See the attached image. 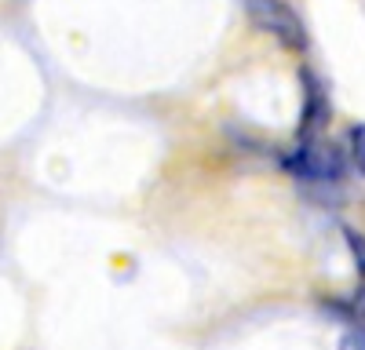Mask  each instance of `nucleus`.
Wrapping results in <instances>:
<instances>
[{"label":"nucleus","instance_id":"nucleus-1","mask_svg":"<svg viewBox=\"0 0 365 350\" xmlns=\"http://www.w3.org/2000/svg\"><path fill=\"white\" fill-rule=\"evenodd\" d=\"M282 168L289 175H296V179H307V183H336L347 171V150L340 142L318 135L307 142H296L292 154L282 157Z\"/></svg>","mask_w":365,"mask_h":350},{"label":"nucleus","instance_id":"nucleus-2","mask_svg":"<svg viewBox=\"0 0 365 350\" xmlns=\"http://www.w3.org/2000/svg\"><path fill=\"white\" fill-rule=\"evenodd\" d=\"M249 18L289 51H307V26L289 0H245Z\"/></svg>","mask_w":365,"mask_h":350},{"label":"nucleus","instance_id":"nucleus-3","mask_svg":"<svg viewBox=\"0 0 365 350\" xmlns=\"http://www.w3.org/2000/svg\"><path fill=\"white\" fill-rule=\"evenodd\" d=\"M299 92H303V110H299V124H296V142H307L325 132L329 117H332V99H329L325 80L311 66H299Z\"/></svg>","mask_w":365,"mask_h":350},{"label":"nucleus","instance_id":"nucleus-4","mask_svg":"<svg viewBox=\"0 0 365 350\" xmlns=\"http://www.w3.org/2000/svg\"><path fill=\"white\" fill-rule=\"evenodd\" d=\"M347 161L358 175H365V124H351L347 132Z\"/></svg>","mask_w":365,"mask_h":350},{"label":"nucleus","instance_id":"nucleus-5","mask_svg":"<svg viewBox=\"0 0 365 350\" xmlns=\"http://www.w3.org/2000/svg\"><path fill=\"white\" fill-rule=\"evenodd\" d=\"M344 241L354 255V267H358V277H365V233H358L354 226H344Z\"/></svg>","mask_w":365,"mask_h":350},{"label":"nucleus","instance_id":"nucleus-6","mask_svg":"<svg viewBox=\"0 0 365 350\" xmlns=\"http://www.w3.org/2000/svg\"><path fill=\"white\" fill-rule=\"evenodd\" d=\"M340 350H365V325L347 329L344 339H340Z\"/></svg>","mask_w":365,"mask_h":350},{"label":"nucleus","instance_id":"nucleus-7","mask_svg":"<svg viewBox=\"0 0 365 350\" xmlns=\"http://www.w3.org/2000/svg\"><path fill=\"white\" fill-rule=\"evenodd\" d=\"M347 317H365V277L358 281V292H354L351 303H347Z\"/></svg>","mask_w":365,"mask_h":350}]
</instances>
